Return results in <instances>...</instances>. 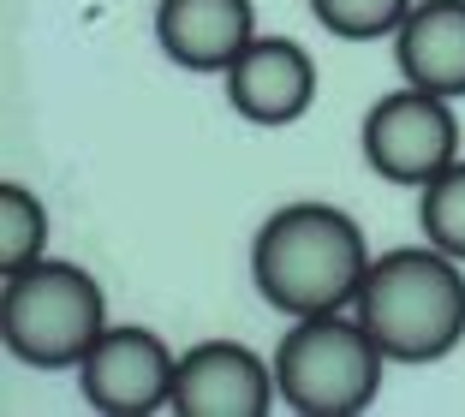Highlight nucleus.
I'll use <instances>...</instances> for the list:
<instances>
[{
	"instance_id": "obj_9",
	"label": "nucleus",
	"mask_w": 465,
	"mask_h": 417,
	"mask_svg": "<svg viewBox=\"0 0 465 417\" xmlns=\"http://www.w3.org/2000/svg\"><path fill=\"white\" fill-rule=\"evenodd\" d=\"M155 42L185 72H227L257 42L251 0H155Z\"/></svg>"
},
{
	"instance_id": "obj_7",
	"label": "nucleus",
	"mask_w": 465,
	"mask_h": 417,
	"mask_svg": "<svg viewBox=\"0 0 465 417\" xmlns=\"http://www.w3.org/2000/svg\"><path fill=\"white\" fill-rule=\"evenodd\" d=\"M274 400V363H262L245 340H197L192 352H179V417H269Z\"/></svg>"
},
{
	"instance_id": "obj_5",
	"label": "nucleus",
	"mask_w": 465,
	"mask_h": 417,
	"mask_svg": "<svg viewBox=\"0 0 465 417\" xmlns=\"http://www.w3.org/2000/svg\"><path fill=\"white\" fill-rule=\"evenodd\" d=\"M364 162L388 185H418L441 174L448 162H460V120L453 102L436 90H388L376 108L364 114Z\"/></svg>"
},
{
	"instance_id": "obj_4",
	"label": "nucleus",
	"mask_w": 465,
	"mask_h": 417,
	"mask_svg": "<svg viewBox=\"0 0 465 417\" xmlns=\"http://www.w3.org/2000/svg\"><path fill=\"white\" fill-rule=\"evenodd\" d=\"M108 328L102 281L78 263L42 256L30 269H13L0 286V340L30 370H78V358Z\"/></svg>"
},
{
	"instance_id": "obj_10",
	"label": "nucleus",
	"mask_w": 465,
	"mask_h": 417,
	"mask_svg": "<svg viewBox=\"0 0 465 417\" xmlns=\"http://www.w3.org/2000/svg\"><path fill=\"white\" fill-rule=\"evenodd\" d=\"M394 66L406 84L448 102L465 95V0H418L394 30Z\"/></svg>"
},
{
	"instance_id": "obj_6",
	"label": "nucleus",
	"mask_w": 465,
	"mask_h": 417,
	"mask_svg": "<svg viewBox=\"0 0 465 417\" xmlns=\"http://www.w3.org/2000/svg\"><path fill=\"white\" fill-rule=\"evenodd\" d=\"M179 358L150 328H102V340L78 358V393L102 417H150L173 405Z\"/></svg>"
},
{
	"instance_id": "obj_13",
	"label": "nucleus",
	"mask_w": 465,
	"mask_h": 417,
	"mask_svg": "<svg viewBox=\"0 0 465 417\" xmlns=\"http://www.w3.org/2000/svg\"><path fill=\"white\" fill-rule=\"evenodd\" d=\"M418 0H311L316 25L341 42H382L406 25V13Z\"/></svg>"
},
{
	"instance_id": "obj_8",
	"label": "nucleus",
	"mask_w": 465,
	"mask_h": 417,
	"mask_svg": "<svg viewBox=\"0 0 465 417\" xmlns=\"http://www.w3.org/2000/svg\"><path fill=\"white\" fill-rule=\"evenodd\" d=\"M221 78L232 114L251 125H292L316 102V60L292 36H257Z\"/></svg>"
},
{
	"instance_id": "obj_12",
	"label": "nucleus",
	"mask_w": 465,
	"mask_h": 417,
	"mask_svg": "<svg viewBox=\"0 0 465 417\" xmlns=\"http://www.w3.org/2000/svg\"><path fill=\"white\" fill-rule=\"evenodd\" d=\"M418 227L436 251L465 263V162H448L418 197Z\"/></svg>"
},
{
	"instance_id": "obj_2",
	"label": "nucleus",
	"mask_w": 465,
	"mask_h": 417,
	"mask_svg": "<svg viewBox=\"0 0 465 417\" xmlns=\"http://www.w3.org/2000/svg\"><path fill=\"white\" fill-rule=\"evenodd\" d=\"M358 323L376 334L388 363H436L465 340V274L460 256L436 244H400L376 256L358 293Z\"/></svg>"
},
{
	"instance_id": "obj_3",
	"label": "nucleus",
	"mask_w": 465,
	"mask_h": 417,
	"mask_svg": "<svg viewBox=\"0 0 465 417\" xmlns=\"http://www.w3.org/2000/svg\"><path fill=\"white\" fill-rule=\"evenodd\" d=\"M388 376V352L376 346L358 310H316L292 316L287 340L274 346V388L299 417H358L376 405Z\"/></svg>"
},
{
	"instance_id": "obj_1",
	"label": "nucleus",
	"mask_w": 465,
	"mask_h": 417,
	"mask_svg": "<svg viewBox=\"0 0 465 417\" xmlns=\"http://www.w3.org/2000/svg\"><path fill=\"white\" fill-rule=\"evenodd\" d=\"M370 274L364 227L341 203H287L251 239V281L281 316L352 310Z\"/></svg>"
},
{
	"instance_id": "obj_11",
	"label": "nucleus",
	"mask_w": 465,
	"mask_h": 417,
	"mask_svg": "<svg viewBox=\"0 0 465 417\" xmlns=\"http://www.w3.org/2000/svg\"><path fill=\"white\" fill-rule=\"evenodd\" d=\"M48 256V209L30 185L6 179L0 185V274L30 269Z\"/></svg>"
}]
</instances>
